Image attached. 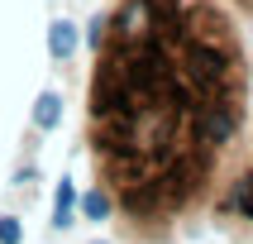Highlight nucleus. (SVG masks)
Instances as JSON below:
<instances>
[{"label": "nucleus", "instance_id": "nucleus-1", "mask_svg": "<svg viewBox=\"0 0 253 244\" xmlns=\"http://www.w3.org/2000/svg\"><path fill=\"white\" fill-rule=\"evenodd\" d=\"M77 43H82V29L72 24V19H53V24H48V53H53L57 62H67V57L77 53Z\"/></svg>", "mask_w": 253, "mask_h": 244}, {"label": "nucleus", "instance_id": "nucleus-2", "mask_svg": "<svg viewBox=\"0 0 253 244\" xmlns=\"http://www.w3.org/2000/svg\"><path fill=\"white\" fill-rule=\"evenodd\" d=\"M82 215H86V220H110V215H115V201H110V192H105L100 182L82 192Z\"/></svg>", "mask_w": 253, "mask_h": 244}, {"label": "nucleus", "instance_id": "nucleus-3", "mask_svg": "<svg viewBox=\"0 0 253 244\" xmlns=\"http://www.w3.org/2000/svg\"><path fill=\"white\" fill-rule=\"evenodd\" d=\"M62 125V96L57 91H43L34 100V129H57Z\"/></svg>", "mask_w": 253, "mask_h": 244}, {"label": "nucleus", "instance_id": "nucleus-4", "mask_svg": "<svg viewBox=\"0 0 253 244\" xmlns=\"http://www.w3.org/2000/svg\"><path fill=\"white\" fill-rule=\"evenodd\" d=\"M72 211H77V187H72V177H62L57 182V201H53V230H67Z\"/></svg>", "mask_w": 253, "mask_h": 244}, {"label": "nucleus", "instance_id": "nucleus-5", "mask_svg": "<svg viewBox=\"0 0 253 244\" xmlns=\"http://www.w3.org/2000/svg\"><path fill=\"white\" fill-rule=\"evenodd\" d=\"M0 244H24V225H19V215H0Z\"/></svg>", "mask_w": 253, "mask_h": 244}, {"label": "nucleus", "instance_id": "nucleus-6", "mask_svg": "<svg viewBox=\"0 0 253 244\" xmlns=\"http://www.w3.org/2000/svg\"><path fill=\"white\" fill-rule=\"evenodd\" d=\"M91 244H105V240H91Z\"/></svg>", "mask_w": 253, "mask_h": 244}]
</instances>
